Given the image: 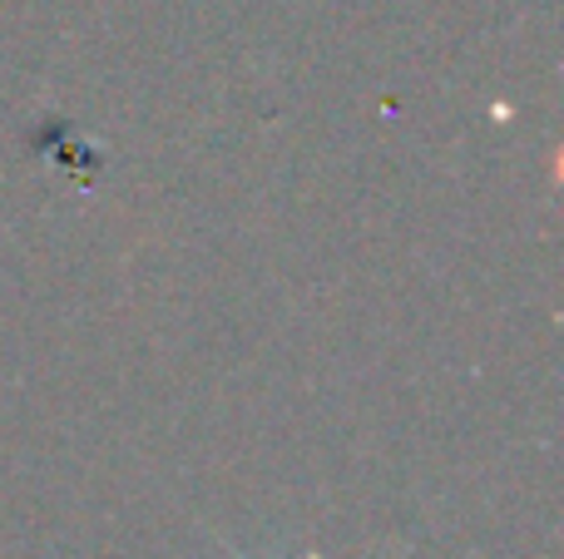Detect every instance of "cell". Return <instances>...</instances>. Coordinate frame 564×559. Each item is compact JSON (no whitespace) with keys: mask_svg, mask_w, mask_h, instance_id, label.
<instances>
[{"mask_svg":"<svg viewBox=\"0 0 564 559\" xmlns=\"http://www.w3.org/2000/svg\"><path fill=\"white\" fill-rule=\"evenodd\" d=\"M228 555H234V559H248V555H243V550H238V545H228Z\"/></svg>","mask_w":564,"mask_h":559,"instance_id":"6da1fadb","label":"cell"}]
</instances>
